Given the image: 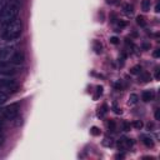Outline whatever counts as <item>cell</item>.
I'll return each mask as SVG.
<instances>
[{
	"label": "cell",
	"mask_w": 160,
	"mask_h": 160,
	"mask_svg": "<svg viewBox=\"0 0 160 160\" xmlns=\"http://www.w3.org/2000/svg\"><path fill=\"white\" fill-rule=\"evenodd\" d=\"M4 29H2V38L8 41H11V40H15L20 36L21 34V30H22V24H21V20H19L18 18L11 20L10 22L2 25Z\"/></svg>",
	"instance_id": "1"
},
{
	"label": "cell",
	"mask_w": 160,
	"mask_h": 160,
	"mask_svg": "<svg viewBox=\"0 0 160 160\" xmlns=\"http://www.w3.org/2000/svg\"><path fill=\"white\" fill-rule=\"evenodd\" d=\"M19 10H20V6H19L18 1L12 0V1L8 2L0 10V24L1 25H5V24L10 22L11 20L16 19L18 18V14H19Z\"/></svg>",
	"instance_id": "2"
},
{
	"label": "cell",
	"mask_w": 160,
	"mask_h": 160,
	"mask_svg": "<svg viewBox=\"0 0 160 160\" xmlns=\"http://www.w3.org/2000/svg\"><path fill=\"white\" fill-rule=\"evenodd\" d=\"M18 88H19V85H18L16 80L11 79L10 76H9V78H2V79H0V90L14 92V91L18 90Z\"/></svg>",
	"instance_id": "3"
},
{
	"label": "cell",
	"mask_w": 160,
	"mask_h": 160,
	"mask_svg": "<svg viewBox=\"0 0 160 160\" xmlns=\"http://www.w3.org/2000/svg\"><path fill=\"white\" fill-rule=\"evenodd\" d=\"M19 105L18 104H10L8 106H5L2 109V115H4V119H8V120H14L18 118L19 115Z\"/></svg>",
	"instance_id": "4"
},
{
	"label": "cell",
	"mask_w": 160,
	"mask_h": 160,
	"mask_svg": "<svg viewBox=\"0 0 160 160\" xmlns=\"http://www.w3.org/2000/svg\"><path fill=\"white\" fill-rule=\"evenodd\" d=\"M18 72H19V70H18L16 65L0 61V74L1 75H4V76H14Z\"/></svg>",
	"instance_id": "5"
},
{
	"label": "cell",
	"mask_w": 160,
	"mask_h": 160,
	"mask_svg": "<svg viewBox=\"0 0 160 160\" xmlns=\"http://www.w3.org/2000/svg\"><path fill=\"white\" fill-rule=\"evenodd\" d=\"M15 50L12 48H4V49H0V61H4V62H8L11 60L12 55H14Z\"/></svg>",
	"instance_id": "6"
},
{
	"label": "cell",
	"mask_w": 160,
	"mask_h": 160,
	"mask_svg": "<svg viewBox=\"0 0 160 160\" xmlns=\"http://www.w3.org/2000/svg\"><path fill=\"white\" fill-rule=\"evenodd\" d=\"M24 61H25V54L22 51H15L14 55H12V58H11V60H10V62L12 65H16V66L22 65Z\"/></svg>",
	"instance_id": "7"
},
{
	"label": "cell",
	"mask_w": 160,
	"mask_h": 160,
	"mask_svg": "<svg viewBox=\"0 0 160 160\" xmlns=\"http://www.w3.org/2000/svg\"><path fill=\"white\" fill-rule=\"evenodd\" d=\"M132 146V141L131 139H128V138H121L119 141H118V148L120 150H128Z\"/></svg>",
	"instance_id": "8"
},
{
	"label": "cell",
	"mask_w": 160,
	"mask_h": 160,
	"mask_svg": "<svg viewBox=\"0 0 160 160\" xmlns=\"http://www.w3.org/2000/svg\"><path fill=\"white\" fill-rule=\"evenodd\" d=\"M141 99H142V101H145V102L151 101V100L154 99V91H151V90H145V91L141 94Z\"/></svg>",
	"instance_id": "9"
},
{
	"label": "cell",
	"mask_w": 160,
	"mask_h": 160,
	"mask_svg": "<svg viewBox=\"0 0 160 160\" xmlns=\"http://www.w3.org/2000/svg\"><path fill=\"white\" fill-rule=\"evenodd\" d=\"M142 142L148 146V148H151L152 145H154V141H152V138L151 136H148V135H145V136H142Z\"/></svg>",
	"instance_id": "10"
},
{
	"label": "cell",
	"mask_w": 160,
	"mask_h": 160,
	"mask_svg": "<svg viewBox=\"0 0 160 160\" xmlns=\"http://www.w3.org/2000/svg\"><path fill=\"white\" fill-rule=\"evenodd\" d=\"M150 5H151L150 0H142V1H141V9H142L144 11H149V10H150Z\"/></svg>",
	"instance_id": "11"
},
{
	"label": "cell",
	"mask_w": 160,
	"mask_h": 160,
	"mask_svg": "<svg viewBox=\"0 0 160 160\" xmlns=\"http://www.w3.org/2000/svg\"><path fill=\"white\" fill-rule=\"evenodd\" d=\"M138 100H139V96L136 94H130V96H129V104L130 105H135L138 102Z\"/></svg>",
	"instance_id": "12"
},
{
	"label": "cell",
	"mask_w": 160,
	"mask_h": 160,
	"mask_svg": "<svg viewBox=\"0 0 160 160\" xmlns=\"http://www.w3.org/2000/svg\"><path fill=\"white\" fill-rule=\"evenodd\" d=\"M102 145H104V146L110 148V146H112V145H114V140H112L111 138H110V139H109V138H105V139L102 140Z\"/></svg>",
	"instance_id": "13"
},
{
	"label": "cell",
	"mask_w": 160,
	"mask_h": 160,
	"mask_svg": "<svg viewBox=\"0 0 160 160\" xmlns=\"http://www.w3.org/2000/svg\"><path fill=\"white\" fill-rule=\"evenodd\" d=\"M8 94L5 92V91H2V90H0V104H4L6 100H8Z\"/></svg>",
	"instance_id": "14"
},
{
	"label": "cell",
	"mask_w": 160,
	"mask_h": 160,
	"mask_svg": "<svg viewBox=\"0 0 160 160\" xmlns=\"http://www.w3.org/2000/svg\"><path fill=\"white\" fill-rule=\"evenodd\" d=\"M124 11H125L126 15H132V12H134L131 5H125V6H124Z\"/></svg>",
	"instance_id": "15"
},
{
	"label": "cell",
	"mask_w": 160,
	"mask_h": 160,
	"mask_svg": "<svg viewBox=\"0 0 160 160\" xmlns=\"http://www.w3.org/2000/svg\"><path fill=\"white\" fill-rule=\"evenodd\" d=\"M101 48H102V46H101V44H100L99 41H96V40H95V41H94V50L99 54V52H101Z\"/></svg>",
	"instance_id": "16"
},
{
	"label": "cell",
	"mask_w": 160,
	"mask_h": 160,
	"mask_svg": "<svg viewBox=\"0 0 160 160\" xmlns=\"http://www.w3.org/2000/svg\"><path fill=\"white\" fill-rule=\"evenodd\" d=\"M136 22H138V25H140V26H145V25H146V24H145V20H144L142 16H138Z\"/></svg>",
	"instance_id": "17"
},
{
	"label": "cell",
	"mask_w": 160,
	"mask_h": 160,
	"mask_svg": "<svg viewBox=\"0 0 160 160\" xmlns=\"http://www.w3.org/2000/svg\"><path fill=\"white\" fill-rule=\"evenodd\" d=\"M139 72H141V66L136 65V66H134L131 69V74H139Z\"/></svg>",
	"instance_id": "18"
},
{
	"label": "cell",
	"mask_w": 160,
	"mask_h": 160,
	"mask_svg": "<svg viewBox=\"0 0 160 160\" xmlns=\"http://www.w3.org/2000/svg\"><path fill=\"white\" fill-rule=\"evenodd\" d=\"M136 129H141L142 128V121L141 120H136V121H134V124H132Z\"/></svg>",
	"instance_id": "19"
},
{
	"label": "cell",
	"mask_w": 160,
	"mask_h": 160,
	"mask_svg": "<svg viewBox=\"0 0 160 160\" xmlns=\"http://www.w3.org/2000/svg\"><path fill=\"white\" fill-rule=\"evenodd\" d=\"M90 131H91V134H92V135H99V134H100V130H99L96 126H92Z\"/></svg>",
	"instance_id": "20"
},
{
	"label": "cell",
	"mask_w": 160,
	"mask_h": 160,
	"mask_svg": "<svg viewBox=\"0 0 160 160\" xmlns=\"http://www.w3.org/2000/svg\"><path fill=\"white\" fill-rule=\"evenodd\" d=\"M122 129H124V131H129L130 130V124L126 122V121H124L122 122Z\"/></svg>",
	"instance_id": "21"
},
{
	"label": "cell",
	"mask_w": 160,
	"mask_h": 160,
	"mask_svg": "<svg viewBox=\"0 0 160 160\" xmlns=\"http://www.w3.org/2000/svg\"><path fill=\"white\" fill-rule=\"evenodd\" d=\"M108 126H109V129H110L111 131H114V130H115V122H114V121H109Z\"/></svg>",
	"instance_id": "22"
},
{
	"label": "cell",
	"mask_w": 160,
	"mask_h": 160,
	"mask_svg": "<svg viewBox=\"0 0 160 160\" xmlns=\"http://www.w3.org/2000/svg\"><path fill=\"white\" fill-rule=\"evenodd\" d=\"M110 42L111 44H118L119 42V39L116 36H112V38H110Z\"/></svg>",
	"instance_id": "23"
},
{
	"label": "cell",
	"mask_w": 160,
	"mask_h": 160,
	"mask_svg": "<svg viewBox=\"0 0 160 160\" xmlns=\"http://www.w3.org/2000/svg\"><path fill=\"white\" fill-rule=\"evenodd\" d=\"M112 109H114V111H115L116 114H120V112H121V110H120V109L116 106V104H112Z\"/></svg>",
	"instance_id": "24"
},
{
	"label": "cell",
	"mask_w": 160,
	"mask_h": 160,
	"mask_svg": "<svg viewBox=\"0 0 160 160\" xmlns=\"http://www.w3.org/2000/svg\"><path fill=\"white\" fill-rule=\"evenodd\" d=\"M155 119H156V120H160V110H159V109L155 110Z\"/></svg>",
	"instance_id": "25"
},
{
	"label": "cell",
	"mask_w": 160,
	"mask_h": 160,
	"mask_svg": "<svg viewBox=\"0 0 160 160\" xmlns=\"http://www.w3.org/2000/svg\"><path fill=\"white\" fill-rule=\"evenodd\" d=\"M4 140H5V138H4V135H2L1 132H0V146H1L2 144H4Z\"/></svg>",
	"instance_id": "26"
},
{
	"label": "cell",
	"mask_w": 160,
	"mask_h": 160,
	"mask_svg": "<svg viewBox=\"0 0 160 160\" xmlns=\"http://www.w3.org/2000/svg\"><path fill=\"white\" fill-rule=\"evenodd\" d=\"M126 25V22L125 21H119V26H121V28H124Z\"/></svg>",
	"instance_id": "27"
},
{
	"label": "cell",
	"mask_w": 160,
	"mask_h": 160,
	"mask_svg": "<svg viewBox=\"0 0 160 160\" xmlns=\"http://www.w3.org/2000/svg\"><path fill=\"white\" fill-rule=\"evenodd\" d=\"M154 56H155V58H158V56H159V50H156V51L154 52Z\"/></svg>",
	"instance_id": "28"
},
{
	"label": "cell",
	"mask_w": 160,
	"mask_h": 160,
	"mask_svg": "<svg viewBox=\"0 0 160 160\" xmlns=\"http://www.w3.org/2000/svg\"><path fill=\"white\" fill-rule=\"evenodd\" d=\"M1 130H2V120L0 119V132H1Z\"/></svg>",
	"instance_id": "29"
},
{
	"label": "cell",
	"mask_w": 160,
	"mask_h": 160,
	"mask_svg": "<svg viewBox=\"0 0 160 160\" xmlns=\"http://www.w3.org/2000/svg\"><path fill=\"white\" fill-rule=\"evenodd\" d=\"M155 11H156V12H159V11H160V10H159V4L155 6Z\"/></svg>",
	"instance_id": "30"
},
{
	"label": "cell",
	"mask_w": 160,
	"mask_h": 160,
	"mask_svg": "<svg viewBox=\"0 0 160 160\" xmlns=\"http://www.w3.org/2000/svg\"><path fill=\"white\" fill-rule=\"evenodd\" d=\"M155 78L159 79V70H156V72H155Z\"/></svg>",
	"instance_id": "31"
}]
</instances>
